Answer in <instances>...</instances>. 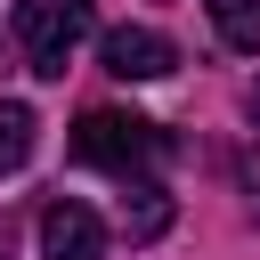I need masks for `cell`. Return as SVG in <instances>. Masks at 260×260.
<instances>
[{
  "mask_svg": "<svg viewBox=\"0 0 260 260\" xmlns=\"http://www.w3.org/2000/svg\"><path fill=\"white\" fill-rule=\"evenodd\" d=\"M73 162H98V171H114V179H154V171L171 162V130L98 106V114H81V130H73Z\"/></svg>",
  "mask_w": 260,
  "mask_h": 260,
  "instance_id": "obj_1",
  "label": "cell"
},
{
  "mask_svg": "<svg viewBox=\"0 0 260 260\" xmlns=\"http://www.w3.org/2000/svg\"><path fill=\"white\" fill-rule=\"evenodd\" d=\"M89 32H98L89 0H16V41H24V65L41 81H65V65Z\"/></svg>",
  "mask_w": 260,
  "mask_h": 260,
  "instance_id": "obj_2",
  "label": "cell"
},
{
  "mask_svg": "<svg viewBox=\"0 0 260 260\" xmlns=\"http://www.w3.org/2000/svg\"><path fill=\"white\" fill-rule=\"evenodd\" d=\"M98 65L114 81H162V73H179V41L154 32V24H114L98 41Z\"/></svg>",
  "mask_w": 260,
  "mask_h": 260,
  "instance_id": "obj_3",
  "label": "cell"
},
{
  "mask_svg": "<svg viewBox=\"0 0 260 260\" xmlns=\"http://www.w3.org/2000/svg\"><path fill=\"white\" fill-rule=\"evenodd\" d=\"M41 260H106V219L81 195H49L41 203Z\"/></svg>",
  "mask_w": 260,
  "mask_h": 260,
  "instance_id": "obj_4",
  "label": "cell"
},
{
  "mask_svg": "<svg viewBox=\"0 0 260 260\" xmlns=\"http://www.w3.org/2000/svg\"><path fill=\"white\" fill-rule=\"evenodd\" d=\"M171 228V195H162V179H122V236L130 244H154Z\"/></svg>",
  "mask_w": 260,
  "mask_h": 260,
  "instance_id": "obj_5",
  "label": "cell"
},
{
  "mask_svg": "<svg viewBox=\"0 0 260 260\" xmlns=\"http://www.w3.org/2000/svg\"><path fill=\"white\" fill-rule=\"evenodd\" d=\"M32 146H41L32 106H24V98H0V171H24V162H32Z\"/></svg>",
  "mask_w": 260,
  "mask_h": 260,
  "instance_id": "obj_6",
  "label": "cell"
},
{
  "mask_svg": "<svg viewBox=\"0 0 260 260\" xmlns=\"http://www.w3.org/2000/svg\"><path fill=\"white\" fill-rule=\"evenodd\" d=\"M203 8H211L219 41H228L236 57H260V0H203Z\"/></svg>",
  "mask_w": 260,
  "mask_h": 260,
  "instance_id": "obj_7",
  "label": "cell"
},
{
  "mask_svg": "<svg viewBox=\"0 0 260 260\" xmlns=\"http://www.w3.org/2000/svg\"><path fill=\"white\" fill-rule=\"evenodd\" d=\"M252 122H260V89H252Z\"/></svg>",
  "mask_w": 260,
  "mask_h": 260,
  "instance_id": "obj_8",
  "label": "cell"
}]
</instances>
